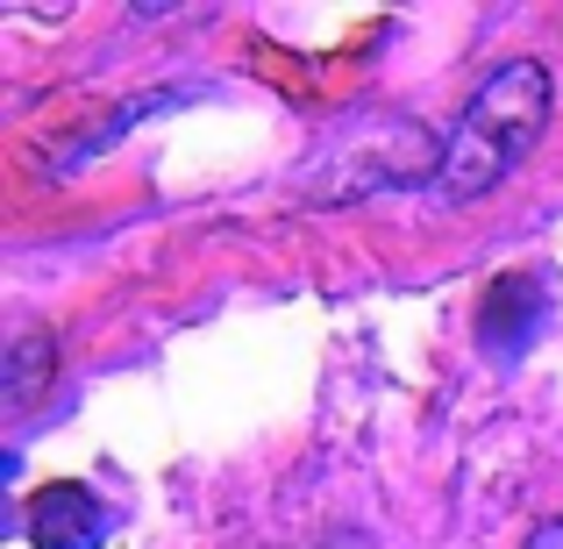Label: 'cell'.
Listing matches in <instances>:
<instances>
[{
	"label": "cell",
	"mask_w": 563,
	"mask_h": 549,
	"mask_svg": "<svg viewBox=\"0 0 563 549\" xmlns=\"http://www.w3.org/2000/svg\"><path fill=\"white\" fill-rule=\"evenodd\" d=\"M542 321H550L542 278H493V293H485V307H478V343L493 350V358H521L542 336Z\"/></svg>",
	"instance_id": "3957f363"
},
{
	"label": "cell",
	"mask_w": 563,
	"mask_h": 549,
	"mask_svg": "<svg viewBox=\"0 0 563 549\" xmlns=\"http://www.w3.org/2000/svg\"><path fill=\"white\" fill-rule=\"evenodd\" d=\"M329 549H364V542H357V536H350V542H329Z\"/></svg>",
	"instance_id": "8992f818"
},
{
	"label": "cell",
	"mask_w": 563,
	"mask_h": 549,
	"mask_svg": "<svg viewBox=\"0 0 563 549\" xmlns=\"http://www.w3.org/2000/svg\"><path fill=\"white\" fill-rule=\"evenodd\" d=\"M556 108V86L542 57H507L478 94L464 100L456 129L442 136V172H435V200L442 207H471L493 186H507L528 165V151L542 143Z\"/></svg>",
	"instance_id": "6da1fadb"
},
{
	"label": "cell",
	"mask_w": 563,
	"mask_h": 549,
	"mask_svg": "<svg viewBox=\"0 0 563 549\" xmlns=\"http://www.w3.org/2000/svg\"><path fill=\"white\" fill-rule=\"evenodd\" d=\"M57 364V343L51 336H22V343L8 350V399L14 407H29L36 399V385H43V371Z\"/></svg>",
	"instance_id": "277c9868"
},
{
	"label": "cell",
	"mask_w": 563,
	"mask_h": 549,
	"mask_svg": "<svg viewBox=\"0 0 563 549\" xmlns=\"http://www.w3.org/2000/svg\"><path fill=\"white\" fill-rule=\"evenodd\" d=\"M22 536L36 549H100L114 536V514H108V499H100L93 485L57 479L22 507Z\"/></svg>",
	"instance_id": "7a4b0ae2"
},
{
	"label": "cell",
	"mask_w": 563,
	"mask_h": 549,
	"mask_svg": "<svg viewBox=\"0 0 563 549\" xmlns=\"http://www.w3.org/2000/svg\"><path fill=\"white\" fill-rule=\"evenodd\" d=\"M528 549H563V521H550V528H536V542Z\"/></svg>",
	"instance_id": "5b68a950"
}]
</instances>
